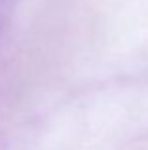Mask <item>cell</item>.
<instances>
[{"label": "cell", "mask_w": 148, "mask_h": 150, "mask_svg": "<svg viewBox=\"0 0 148 150\" xmlns=\"http://www.w3.org/2000/svg\"><path fill=\"white\" fill-rule=\"evenodd\" d=\"M6 10H8V0H0V29L4 25V15H6Z\"/></svg>", "instance_id": "1"}]
</instances>
